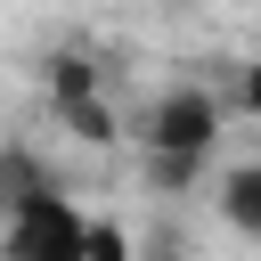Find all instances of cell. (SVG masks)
I'll use <instances>...</instances> for the list:
<instances>
[{
  "mask_svg": "<svg viewBox=\"0 0 261 261\" xmlns=\"http://www.w3.org/2000/svg\"><path fill=\"white\" fill-rule=\"evenodd\" d=\"M220 122H228V98L204 90V82H171L147 114H139V155H147V179L163 196H188L204 155L220 147Z\"/></svg>",
  "mask_w": 261,
  "mask_h": 261,
  "instance_id": "cell-1",
  "label": "cell"
},
{
  "mask_svg": "<svg viewBox=\"0 0 261 261\" xmlns=\"http://www.w3.org/2000/svg\"><path fill=\"white\" fill-rule=\"evenodd\" d=\"M0 261H90V212L65 188L24 204L16 220H0Z\"/></svg>",
  "mask_w": 261,
  "mask_h": 261,
  "instance_id": "cell-2",
  "label": "cell"
},
{
  "mask_svg": "<svg viewBox=\"0 0 261 261\" xmlns=\"http://www.w3.org/2000/svg\"><path fill=\"white\" fill-rule=\"evenodd\" d=\"M49 98H57V114H65L73 139H90V147L114 139V114L98 106V73H90V57H49Z\"/></svg>",
  "mask_w": 261,
  "mask_h": 261,
  "instance_id": "cell-3",
  "label": "cell"
},
{
  "mask_svg": "<svg viewBox=\"0 0 261 261\" xmlns=\"http://www.w3.org/2000/svg\"><path fill=\"white\" fill-rule=\"evenodd\" d=\"M41 196H57V171L33 155V147H0V220H16L24 204H41Z\"/></svg>",
  "mask_w": 261,
  "mask_h": 261,
  "instance_id": "cell-4",
  "label": "cell"
},
{
  "mask_svg": "<svg viewBox=\"0 0 261 261\" xmlns=\"http://www.w3.org/2000/svg\"><path fill=\"white\" fill-rule=\"evenodd\" d=\"M212 204H220V220H228L237 237L261 245V155H253V163H228L220 188H212Z\"/></svg>",
  "mask_w": 261,
  "mask_h": 261,
  "instance_id": "cell-5",
  "label": "cell"
},
{
  "mask_svg": "<svg viewBox=\"0 0 261 261\" xmlns=\"http://www.w3.org/2000/svg\"><path fill=\"white\" fill-rule=\"evenodd\" d=\"M90 261H130V237L114 220H90Z\"/></svg>",
  "mask_w": 261,
  "mask_h": 261,
  "instance_id": "cell-6",
  "label": "cell"
},
{
  "mask_svg": "<svg viewBox=\"0 0 261 261\" xmlns=\"http://www.w3.org/2000/svg\"><path fill=\"white\" fill-rule=\"evenodd\" d=\"M237 106H245V114H253V122H261V57H253V65H245V73H237Z\"/></svg>",
  "mask_w": 261,
  "mask_h": 261,
  "instance_id": "cell-7",
  "label": "cell"
}]
</instances>
